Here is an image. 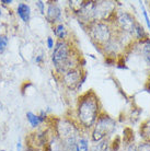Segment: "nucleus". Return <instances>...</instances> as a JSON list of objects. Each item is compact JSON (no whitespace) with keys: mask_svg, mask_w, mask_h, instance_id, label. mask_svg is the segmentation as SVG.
<instances>
[{"mask_svg":"<svg viewBox=\"0 0 150 151\" xmlns=\"http://www.w3.org/2000/svg\"><path fill=\"white\" fill-rule=\"evenodd\" d=\"M0 151H6V150H4V149H2V150H0Z\"/></svg>","mask_w":150,"mask_h":151,"instance_id":"obj_32","label":"nucleus"},{"mask_svg":"<svg viewBox=\"0 0 150 151\" xmlns=\"http://www.w3.org/2000/svg\"><path fill=\"white\" fill-rule=\"evenodd\" d=\"M77 142H78L79 151H90L91 140H90V136H89V132H83L80 135V137L78 138Z\"/></svg>","mask_w":150,"mask_h":151,"instance_id":"obj_14","label":"nucleus"},{"mask_svg":"<svg viewBox=\"0 0 150 151\" xmlns=\"http://www.w3.org/2000/svg\"><path fill=\"white\" fill-rule=\"evenodd\" d=\"M52 132L63 141H71L78 140L82 134V129L78 126L72 117H58L53 118Z\"/></svg>","mask_w":150,"mask_h":151,"instance_id":"obj_3","label":"nucleus"},{"mask_svg":"<svg viewBox=\"0 0 150 151\" xmlns=\"http://www.w3.org/2000/svg\"><path fill=\"white\" fill-rule=\"evenodd\" d=\"M124 151H138L137 150V145H136L135 142H131V144L126 145Z\"/></svg>","mask_w":150,"mask_h":151,"instance_id":"obj_24","label":"nucleus"},{"mask_svg":"<svg viewBox=\"0 0 150 151\" xmlns=\"http://www.w3.org/2000/svg\"><path fill=\"white\" fill-rule=\"evenodd\" d=\"M149 9H150V4H149Z\"/></svg>","mask_w":150,"mask_h":151,"instance_id":"obj_33","label":"nucleus"},{"mask_svg":"<svg viewBox=\"0 0 150 151\" xmlns=\"http://www.w3.org/2000/svg\"><path fill=\"white\" fill-rule=\"evenodd\" d=\"M34 60H35V63H36L38 65H41L42 63H43V60H44V56H43L42 54H41V55H36Z\"/></svg>","mask_w":150,"mask_h":151,"instance_id":"obj_25","label":"nucleus"},{"mask_svg":"<svg viewBox=\"0 0 150 151\" xmlns=\"http://www.w3.org/2000/svg\"><path fill=\"white\" fill-rule=\"evenodd\" d=\"M138 151H150V141H140L137 145Z\"/></svg>","mask_w":150,"mask_h":151,"instance_id":"obj_21","label":"nucleus"},{"mask_svg":"<svg viewBox=\"0 0 150 151\" xmlns=\"http://www.w3.org/2000/svg\"><path fill=\"white\" fill-rule=\"evenodd\" d=\"M2 15V10H1V8H0V17Z\"/></svg>","mask_w":150,"mask_h":151,"instance_id":"obj_30","label":"nucleus"},{"mask_svg":"<svg viewBox=\"0 0 150 151\" xmlns=\"http://www.w3.org/2000/svg\"><path fill=\"white\" fill-rule=\"evenodd\" d=\"M45 18L47 22L56 25L58 23H61V18H63V10L59 7V4L56 2L49 1L46 4V12Z\"/></svg>","mask_w":150,"mask_h":151,"instance_id":"obj_9","label":"nucleus"},{"mask_svg":"<svg viewBox=\"0 0 150 151\" xmlns=\"http://www.w3.org/2000/svg\"><path fill=\"white\" fill-rule=\"evenodd\" d=\"M9 38L6 34H0V54H4L8 47Z\"/></svg>","mask_w":150,"mask_h":151,"instance_id":"obj_19","label":"nucleus"},{"mask_svg":"<svg viewBox=\"0 0 150 151\" xmlns=\"http://www.w3.org/2000/svg\"><path fill=\"white\" fill-rule=\"evenodd\" d=\"M1 109H2V104H1V102H0V111H1Z\"/></svg>","mask_w":150,"mask_h":151,"instance_id":"obj_31","label":"nucleus"},{"mask_svg":"<svg viewBox=\"0 0 150 151\" xmlns=\"http://www.w3.org/2000/svg\"><path fill=\"white\" fill-rule=\"evenodd\" d=\"M84 30L87 31L92 43L99 49L106 44L115 34V29L113 27L112 22H91L86 25Z\"/></svg>","mask_w":150,"mask_h":151,"instance_id":"obj_5","label":"nucleus"},{"mask_svg":"<svg viewBox=\"0 0 150 151\" xmlns=\"http://www.w3.org/2000/svg\"><path fill=\"white\" fill-rule=\"evenodd\" d=\"M46 151H66V144L65 141L59 139L58 137L54 134L50 132V135L48 137V141L45 147Z\"/></svg>","mask_w":150,"mask_h":151,"instance_id":"obj_11","label":"nucleus"},{"mask_svg":"<svg viewBox=\"0 0 150 151\" xmlns=\"http://www.w3.org/2000/svg\"><path fill=\"white\" fill-rule=\"evenodd\" d=\"M137 22L138 21L135 19V17L131 12L126 10H120V9H117L116 13L112 20V24L116 32H120V33L131 35V36H134Z\"/></svg>","mask_w":150,"mask_h":151,"instance_id":"obj_6","label":"nucleus"},{"mask_svg":"<svg viewBox=\"0 0 150 151\" xmlns=\"http://www.w3.org/2000/svg\"><path fill=\"white\" fill-rule=\"evenodd\" d=\"M140 8H141L144 19H145V22H146L147 27H148V31H149V34H150V18H149V14H148V11H147V9L145 8V4H141V2H140Z\"/></svg>","mask_w":150,"mask_h":151,"instance_id":"obj_20","label":"nucleus"},{"mask_svg":"<svg viewBox=\"0 0 150 151\" xmlns=\"http://www.w3.org/2000/svg\"><path fill=\"white\" fill-rule=\"evenodd\" d=\"M0 2H1L2 4H6V6H8V4H11L13 1H12V0H1Z\"/></svg>","mask_w":150,"mask_h":151,"instance_id":"obj_27","label":"nucleus"},{"mask_svg":"<svg viewBox=\"0 0 150 151\" xmlns=\"http://www.w3.org/2000/svg\"><path fill=\"white\" fill-rule=\"evenodd\" d=\"M53 32L54 35L58 38V41H66L68 38V30L64 23H58L56 25H53Z\"/></svg>","mask_w":150,"mask_h":151,"instance_id":"obj_13","label":"nucleus"},{"mask_svg":"<svg viewBox=\"0 0 150 151\" xmlns=\"http://www.w3.org/2000/svg\"><path fill=\"white\" fill-rule=\"evenodd\" d=\"M133 49L137 50L141 56L146 64L150 66V37L141 42H135Z\"/></svg>","mask_w":150,"mask_h":151,"instance_id":"obj_10","label":"nucleus"},{"mask_svg":"<svg viewBox=\"0 0 150 151\" xmlns=\"http://www.w3.org/2000/svg\"><path fill=\"white\" fill-rule=\"evenodd\" d=\"M35 6H36V8L38 9V11H40V13L43 15H45V12H46V4L44 2V1H36L35 2Z\"/></svg>","mask_w":150,"mask_h":151,"instance_id":"obj_22","label":"nucleus"},{"mask_svg":"<svg viewBox=\"0 0 150 151\" xmlns=\"http://www.w3.org/2000/svg\"><path fill=\"white\" fill-rule=\"evenodd\" d=\"M17 151H22V144H21V141H18V144H17Z\"/></svg>","mask_w":150,"mask_h":151,"instance_id":"obj_28","label":"nucleus"},{"mask_svg":"<svg viewBox=\"0 0 150 151\" xmlns=\"http://www.w3.org/2000/svg\"><path fill=\"white\" fill-rule=\"evenodd\" d=\"M26 119L29 122V124L32 128H38L43 123L41 122V118L38 116V114H35L33 112H27L26 113Z\"/></svg>","mask_w":150,"mask_h":151,"instance_id":"obj_17","label":"nucleus"},{"mask_svg":"<svg viewBox=\"0 0 150 151\" xmlns=\"http://www.w3.org/2000/svg\"><path fill=\"white\" fill-rule=\"evenodd\" d=\"M146 90L150 93V76H149V78L147 79V82H146Z\"/></svg>","mask_w":150,"mask_h":151,"instance_id":"obj_26","label":"nucleus"},{"mask_svg":"<svg viewBox=\"0 0 150 151\" xmlns=\"http://www.w3.org/2000/svg\"><path fill=\"white\" fill-rule=\"evenodd\" d=\"M116 121L110 116L109 114L103 112L98 118L97 123L94 124L93 128L89 132L91 142L95 144V142H100L106 139L110 140V137L116 132Z\"/></svg>","mask_w":150,"mask_h":151,"instance_id":"obj_4","label":"nucleus"},{"mask_svg":"<svg viewBox=\"0 0 150 151\" xmlns=\"http://www.w3.org/2000/svg\"><path fill=\"white\" fill-rule=\"evenodd\" d=\"M105 151H114V150H113L112 148H111V146H110V147L107 148V149H106V150H105Z\"/></svg>","mask_w":150,"mask_h":151,"instance_id":"obj_29","label":"nucleus"},{"mask_svg":"<svg viewBox=\"0 0 150 151\" xmlns=\"http://www.w3.org/2000/svg\"><path fill=\"white\" fill-rule=\"evenodd\" d=\"M139 135L143 141H150V118L144 122L140 128H139Z\"/></svg>","mask_w":150,"mask_h":151,"instance_id":"obj_16","label":"nucleus"},{"mask_svg":"<svg viewBox=\"0 0 150 151\" xmlns=\"http://www.w3.org/2000/svg\"><path fill=\"white\" fill-rule=\"evenodd\" d=\"M55 45H56V42H55V40L53 37H47V40H46V46H47V48L48 49H54V47H55Z\"/></svg>","mask_w":150,"mask_h":151,"instance_id":"obj_23","label":"nucleus"},{"mask_svg":"<svg viewBox=\"0 0 150 151\" xmlns=\"http://www.w3.org/2000/svg\"><path fill=\"white\" fill-rule=\"evenodd\" d=\"M17 14L21 19V21H23L24 23H29L32 15L31 7L25 2H19L17 6Z\"/></svg>","mask_w":150,"mask_h":151,"instance_id":"obj_12","label":"nucleus"},{"mask_svg":"<svg viewBox=\"0 0 150 151\" xmlns=\"http://www.w3.org/2000/svg\"><path fill=\"white\" fill-rule=\"evenodd\" d=\"M117 11V2L112 0H99L94 1L93 22H112Z\"/></svg>","mask_w":150,"mask_h":151,"instance_id":"obj_7","label":"nucleus"},{"mask_svg":"<svg viewBox=\"0 0 150 151\" xmlns=\"http://www.w3.org/2000/svg\"><path fill=\"white\" fill-rule=\"evenodd\" d=\"M110 145H111V141L109 139L100 141V142H95V144L91 145L90 151H105L110 147Z\"/></svg>","mask_w":150,"mask_h":151,"instance_id":"obj_18","label":"nucleus"},{"mask_svg":"<svg viewBox=\"0 0 150 151\" xmlns=\"http://www.w3.org/2000/svg\"><path fill=\"white\" fill-rule=\"evenodd\" d=\"M103 113L100 99L93 90L87 91L77 100L72 118L84 132H90Z\"/></svg>","mask_w":150,"mask_h":151,"instance_id":"obj_1","label":"nucleus"},{"mask_svg":"<svg viewBox=\"0 0 150 151\" xmlns=\"http://www.w3.org/2000/svg\"><path fill=\"white\" fill-rule=\"evenodd\" d=\"M50 58L57 77L63 76L71 69L82 67V58L70 40L57 41L56 45L52 50Z\"/></svg>","mask_w":150,"mask_h":151,"instance_id":"obj_2","label":"nucleus"},{"mask_svg":"<svg viewBox=\"0 0 150 151\" xmlns=\"http://www.w3.org/2000/svg\"><path fill=\"white\" fill-rule=\"evenodd\" d=\"M86 72L87 71L83 70L82 67H78V68L69 70V71H67L66 73H64L63 76L58 77V78H59V81L61 82V84L67 90L77 92L79 83H80V81H81V79H82V77L84 76Z\"/></svg>","mask_w":150,"mask_h":151,"instance_id":"obj_8","label":"nucleus"},{"mask_svg":"<svg viewBox=\"0 0 150 151\" xmlns=\"http://www.w3.org/2000/svg\"><path fill=\"white\" fill-rule=\"evenodd\" d=\"M149 32H147L146 29L140 24L139 22H137L135 27V32H134V38L136 42H141L145 41L147 38H149Z\"/></svg>","mask_w":150,"mask_h":151,"instance_id":"obj_15","label":"nucleus"}]
</instances>
